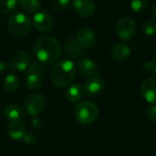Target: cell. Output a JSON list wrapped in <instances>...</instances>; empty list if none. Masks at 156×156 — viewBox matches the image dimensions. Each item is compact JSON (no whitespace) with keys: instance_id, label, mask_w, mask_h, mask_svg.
Returning a JSON list of instances; mask_svg holds the SVG:
<instances>
[{"instance_id":"obj_1","label":"cell","mask_w":156,"mask_h":156,"mask_svg":"<svg viewBox=\"0 0 156 156\" xmlns=\"http://www.w3.org/2000/svg\"><path fill=\"white\" fill-rule=\"evenodd\" d=\"M33 52L37 59L45 64H50L60 57L62 46L58 40L52 37H42L35 40Z\"/></svg>"},{"instance_id":"obj_2","label":"cell","mask_w":156,"mask_h":156,"mask_svg":"<svg viewBox=\"0 0 156 156\" xmlns=\"http://www.w3.org/2000/svg\"><path fill=\"white\" fill-rule=\"evenodd\" d=\"M77 73V68L70 59H62L56 63L50 72V80L58 88H65L71 84Z\"/></svg>"},{"instance_id":"obj_3","label":"cell","mask_w":156,"mask_h":156,"mask_svg":"<svg viewBox=\"0 0 156 156\" xmlns=\"http://www.w3.org/2000/svg\"><path fill=\"white\" fill-rule=\"evenodd\" d=\"M31 21L26 14L16 13L12 15L7 21L8 31L16 37H26L30 31Z\"/></svg>"},{"instance_id":"obj_4","label":"cell","mask_w":156,"mask_h":156,"mask_svg":"<svg viewBox=\"0 0 156 156\" xmlns=\"http://www.w3.org/2000/svg\"><path fill=\"white\" fill-rule=\"evenodd\" d=\"M98 115L99 109L91 101H82L77 103L74 107V116L81 124L87 125L94 122Z\"/></svg>"},{"instance_id":"obj_5","label":"cell","mask_w":156,"mask_h":156,"mask_svg":"<svg viewBox=\"0 0 156 156\" xmlns=\"http://www.w3.org/2000/svg\"><path fill=\"white\" fill-rule=\"evenodd\" d=\"M116 33L122 40H131L136 35V23L130 16L121 18L116 26Z\"/></svg>"},{"instance_id":"obj_6","label":"cell","mask_w":156,"mask_h":156,"mask_svg":"<svg viewBox=\"0 0 156 156\" xmlns=\"http://www.w3.org/2000/svg\"><path fill=\"white\" fill-rule=\"evenodd\" d=\"M47 105L45 97L40 93H32L28 95L25 101V107L27 112L33 117L37 116L44 112Z\"/></svg>"},{"instance_id":"obj_7","label":"cell","mask_w":156,"mask_h":156,"mask_svg":"<svg viewBox=\"0 0 156 156\" xmlns=\"http://www.w3.org/2000/svg\"><path fill=\"white\" fill-rule=\"evenodd\" d=\"M77 40L80 45L86 49L91 48L95 46L97 37L95 32L89 27H82L77 32Z\"/></svg>"},{"instance_id":"obj_8","label":"cell","mask_w":156,"mask_h":156,"mask_svg":"<svg viewBox=\"0 0 156 156\" xmlns=\"http://www.w3.org/2000/svg\"><path fill=\"white\" fill-rule=\"evenodd\" d=\"M30 62V57L28 54L21 49L15 51L12 54L10 59V66L16 71H27Z\"/></svg>"},{"instance_id":"obj_9","label":"cell","mask_w":156,"mask_h":156,"mask_svg":"<svg viewBox=\"0 0 156 156\" xmlns=\"http://www.w3.org/2000/svg\"><path fill=\"white\" fill-rule=\"evenodd\" d=\"M34 27L41 32L48 31L53 26V17L47 11L37 12L32 19Z\"/></svg>"},{"instance_id":"obj_10","label":"cell","mask_w":156,"mask_h":156,"mask_svg":"<svg viewBox=\"0 0 156 156\" xmlns=\"http://www.w3.org/2000/svg\"><path fill=\"white\" fill-rule=\"evenodd\" d=\"M141 94L149 103H156V76H152L144 80L141 85Z\"/></svg>"},{"instance_id":"obj_11","label":"cell","mask_w":156,"mask_h":156,"mask_svg":"<svg viewBox=\"0 0 156 156\" xmlns=\"http://www.w3.org/2000/svg\"><path fill=\"white\" fill-rule=\"evenodd\" d=\"M84 93L90 97H96L102 93L105 88V84L103 80L99 77H91L89 78L83 84Z\"/></svg>"},{"instance_id":"obj_12","label":"cell","mask_w":156,"mask_h":156,"mask_svg":"<svg viewBox=\"0 0 156 156\" xmlns=\"http://www.w3.org/2000/svg\"><path fill=\"white\" fill-rule=\"evenodd\" d=\"M83 49L84 48L80 45L76 37L67 38L62 46V50L69 58H76L80 57L84 53Z\"/></svg>"},{"instance_id":"obj_13","label":"cell","mask_w":156,"mask_h":156,"mask_svg":"<svg viewBox=\"0 0 156 156\" xmlns=\"http://www.w3.org/2000/svg\"><path fill=\"white\" fill-rule=\"evenodd\" d=\"M75 12L85 18L90 17L95 12V5L91 0H73L72 3Z\"/></svg>"},{"instance_id":"obj_14","label":"cell","mask_w":156,"mask_h":156,"mask_svg":"<svg viewBox=\"0 0 156 156\" xmlns=\"http://www.w3.org/2000/svg\"><path fill=\"white\" fill-rule=\"evenodd\" d=\"M78 69L83 76L88 78L95 77L100 71L97 63L90 58H82L81 60H80Z\"/></svg>"},{"instance_id":"obj_15","label":"cell","mask_w":156,"mask_h":156,"mask_svg":"<svg viewBox=\"0 0 156 156\" xmlns=\"http://www.w3.org/2000/svg\"><path fill=\"white\" fill-rule=\"evenodd\" d=\"M131 55V48L124 42L117 43L112 49V57L117 62L126 61Z\"/></svg>"},{"instance_id":"obj_16","label":"cell","mask_w":156,"mask_h":156,"mask_svg":"<svg viewBox=\"0 0 156 156\" xmlns=\"http://www.w3.org/2000/svg\"><path fill=\"white\" fill-rule=\"evenodd\" d=\"M4 114L5 119L10 122H20L24 118L22 108L16 103H10L5 106Z\"/></svg>"},{"instance_id":"obj_17","label":"cell","mask_w":156,"mask_h":156,"mask_svg":"<svg viewBox=\"0 0 156 156\" xmlns=\"http://www.w3.org/2000/svg\"><path fill=\"white\" fill-rule=\"evenodd\" d=\"M6 131L9 137L15 141H22L27 133L25 125H23L21 122H10Z\"/></svg>"},{"instance_id":"obj_18","label":"cell","mask_w":156,"mask_h":156,"mask_svg":"<svg viewBox=\"0 0 156 156\" xmlns=\"http://www.w3.org/2000/svg\"><path fill=\"white\" fill-rule=\"evenodd\" d=\"M84 95L83 87L79 83L70 84L66 90V98L69 102L80 101Z\"/></svg>"},{"instance_id":"obj_19","label":"cell","mask_w":156,"mask_h":156,"mask_svg":"<svg viewBox=\"0 0 156 156\" xmlns=\"http://www.w3.org/2000/svg\"><path fill=\"white\" fill-rule=\"evenodd\" d=\"M2 86L6 93L13 94L16 92L19 88V79L15 74H8L3 80Z\"/></svg>"},{"instance_id":"obj_20","label":"cell","mask_w":156,"mask_h":156,"mask_svg":"<svg viewBox=\"0 0 156 156\" xmlns=\"http://www.w3.org/2000/svg\"><path fill=\"white\" fill-rule=\"evenodd\" d=\"M25 83L28 90H37L43 85V77L37 73H27Z\"/></svg>"},{"instance_id":"obj_21","label":"cell","mask_w":156,"mask_h":156,"mask_svg":"<svg viewBox=\"0 0 156 156\" xmlns=\"http://www.w3.org/2000/svg\"><path fill=\"white\" fill-rule=\"evenodd\" d=\"M19 6L27 13H37L38 12L41 3L40 0H17Z\"/></svg>"},{"instance_id":"obj_22","label":"cell","mask_w":156,"mask_h":156,"mask_svg":"<svg viewBox=\"0 0 156 156\" xmlns=\"http://www.w3.org/2000/svg\"><path fill=\"white\" fill-rule=\"evenodd\" d=\"M47 70V64L39 61L38 59H31L27 69V73H37L42 75Z\"/></svg>"},{"instance_id":"obj_23","label":"cell","mask_w":156,"mask_h":156,"mask_svg":"<svg viewBox=\"0 0 156 156\" xmlns=\"http://www.w3.org/2000/svg\"><path fill=\"white\" fill-rule=\"evenodd\" d=\"M17 5V0H0V14L8 15L13 13Z\"/></svg>"},{"instance_id":"obj_24","label":"cell","mask_w":156,"mask_h":156,"mask_svg":"<svg viewBox=\"0 0 156 156\" xmlns=\"http://www.w3.org/2000/svg\"><path fill=\"white\" fill-rule=\"evenodd\" d=\"M150 0H131V8L136 14H142L146 11Z\"/></svg>"},{"instance_id":"obj_25","label":"cell","mask_w":156,"mask_h":156,"mask_svg":"<svg viewBox=\"0 0 156 156\" xmlns=\"http://www.w3.org/2000/svg\"><path fill=\"white\" fill-rule=\"evenodd\" d=\"M142 29L146 36H148V37L154 36L156 34V21L153 20V19L145 21L144 24L143 25Z\"/></svg>"},{"instance_id":"obj_26","label":"cell","mask_w":156,"mask_h":156,"mask_svg":"<svg viewBox=\"0 0 156 156\" xmlns=\"http://www.w3.org/2000/svg\"><path fill=\"white\" fill-rule=\"evenodd\" d=\"M70 4V0H52L51 8L55 12H63L65 11Z\"/></svg>"},{"instance_id":"obj_27","label":"cell","mask_w":156,"mask_h":156,"mask_svg":"<svg viewBox=\"0 0 156 156\" xmlns=\"http://www.w3.org/2000/svg\"><path fill=\"white\" fill-rule=\"evenodd\" d=\"M143 71L146 74H154L156 76V61H146L143 66Z\"/></svg>"},{"instance_id":"obj_28","label":"cell","mask_w":156,"mask_h":156,"mask_svg":"<svg viewBox=\"0 0 156 156\" xmlns=\"http://www.w3.org/2000/svg\"><path fill=\"white\" fill-rule=\"evenodd\" d=\"M146 114L150 122H152L153 123H156V103L152 104L148 107Z\"/></svg>"},{"instance_id":"obj_29","label":"cell","mask_w":156,"mask_h":156,"mask_svg":"<svg viewBox=\"0 0 156 156\" xmlns=\"http://www.w3.org/2000/svg\"><path fill=\"white\" fill-rule=\"evenodd\" d=\"M22 141L27 144H34L37 142V136L32 133L27 132Z\"/></svg>"},{"instance_id":"obj_30","label":"cell","mask_w":156,"mask_h":156,"mask_svg":"<svg viewBox=\"0 0 156 156\" xmlns=\"http://www.w3.org/2000/svg\"><path fill=\"white\" fill-rule=\"evenodd\" d=\"M30 126L33 130H38L40 129V127L42 126V122L40 121V119H38L37 116L34 117L30 122Z\"/></svg>"},{"instance_id":"obj_31","label":"cell","mask_w":156,"mask_h":156,"mask_svg":"<svg viewBox=\"0 0 156 156\" xmlns=\"http://www.w3.org/2000/svg\"><path fill=\"white\" fill-rule=\"evenodd\" d=\"M9 69V65L5 62L1 60L0 61V74H5L8 71Z\"/></svg>"},{"instance_id":"obj_32","label":"cell","mask_w":156,"mask_h":156,"mask_svg":"<svg viewBox=\"0 0 156 156\" xmlns=\"http://www.w3.org/2000/svg\"><path fill=\"white\" fill-rule=\"evenodd\" d=\"M153 14L156 18V2L154 4V6H153Z\"/></svg>"},{"instance_id":"obj_33","label":"cell","mask_w":156,"mask_h":156,"mask_svg":"<svg viewBox=\"0 0 156 156\" xmlns=\"http://www.w3.org/2000/svg\"><path fill=\"white\" fill-rule=\"evenodd\" d=\"M154 60L156 61V48L155 49H154Z\"/></svg>"}]
</instances>
